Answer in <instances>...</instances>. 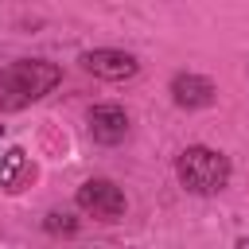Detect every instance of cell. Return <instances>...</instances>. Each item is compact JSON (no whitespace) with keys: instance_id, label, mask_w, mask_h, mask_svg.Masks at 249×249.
Segmentation results:
<instances>
[{"instance_id":"6","label":"cell","mask_w":249,"mask_h":249,"mask_svg":"<svg viewBox=\"0 0 249 249\" xmlns=\"http://www.w3.org/2000/svg\"><path fill=\"white\" fill-rule=\"evenodd\" d=\"M214 82L202 78V74H175L171 78V97L179 109H206L214 101Z\"/></svg>"},{"instance_id":"3","label":"cell","mask_w":249,"mask_h":249,"mask_svg":"<svg viewBox=\"0 0 249 249\" xmlns=\"http://www.w3.org/2000/svg\"><path fill=\"white\" fill-rule=\"evenodd\" d=\"M74 202H78V210H86L89 218H97V222H117L121 214H124V206H128V198H124V191L113 183V179H86L82 187H78V195H74Z\"/></svg>"},{"instance_id":"8","label":"cell","mask_w":249,"mask_h":249,"mask_svg":"<svg viewBox=\"0 0 249 249\" xmlns=\"http://www.w3.org/2000/svg\"><path fill=\"white\" fill-rule=\"evenodd\" d=\"M47 230H51V233H74L78 222H74L70 214H62V210H51V214H47Z\"/></svg>"},{"instance_id":"4","label":"cell","mask_w":249,"mask_h":249,"mask_svg":"<svg viewBox=\"0 0 249 249\" xmlns=\"http://www.w3.org/2000/svg\"><path fill=\"white\" fill-rule=\"evenodd\" d=\"M82 66L97 78H109V82H124L140 70V62L128 54V51H117V47H97V51H86L82 54Z\"/></svg>"},{"instance_id":"7","label":"cell","mask_w":249,"mask_h":249,"mask_svg":"<svg viewBox=\"0 0 249 249\" xmlns=\"http://www.w3.org/2000/svg\"><path fill=\"white\" fill-rule=\"evenodd\" d=\"M31 179H35V163H31V156H27L23 148H8V152L0 156V187L16 195V191H23Z\"/></svg>"},{"instance_id":"5","label":"cell","mask_w":249,"mask_h":249,"mask_svg":"<svg viewBox=\"0 0 249 249\" xmlns=\"http://www.w3.org/2000/svg\"><path fill=\"white\" fill-rule=\"evenodd\" d=\"M89 136H93L97 144H105V148L121 144V140L128 136V113H124L121 105H113V101L93 105V109H89Z\"/></svg>"},{"instance_id":"2","label":"cell","mask_w":249,"mask_h":249,"mask_svg":"<svg viewBox=\"0 0 249 249\" xmlns=\"http://www.w3.org/2000/svg\"><path fill=\"white\" fill-rule=\"evenodd\" d=\"M175 175H179L183 191H191V195H218V191L230 187V160L218 148L191 144V148L179 152Z\"/></svg>"},{"instance_id":"9","label":"cell","mask_w":249,"mask_h":249,"mask_svg":"<svg viewBox=\"0 0 249 249\" xmlns=\"http://www.w3.org/2000/svg\"><path fill=\"white\" fill-rule=\"evenodd\" d=\"M0 136H4V124H0Z\"/></svg>"},{"instance_id":"1","label":"cell","mask_w":249,"mask_h":249,"mask_svg":"<svg viewBox=\"0 0 249 249\" xmlns=\"http://www.w3.org/2000/svg\"><path fill=\"white\" fill-rule=\"evenodd\" d=\"M62 70L47 58H16L0 70V109L4 113H19L31 101L47 97L58 86Z\"/></svg>"}]
</instances>
